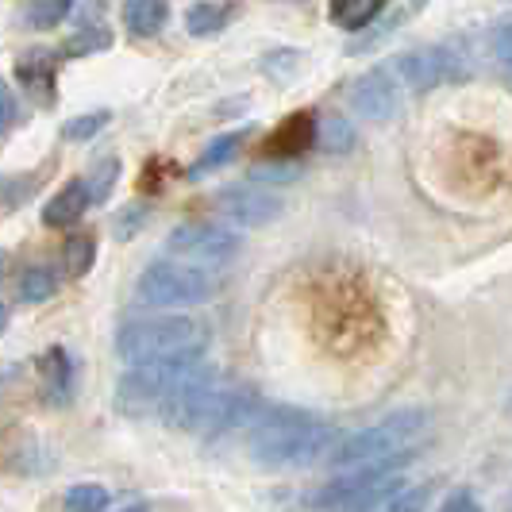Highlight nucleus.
Instances as JSON below:
<instances>
[{
    "label": "nucleus",
    "instance_id": "obj_22",
    "mask_svg": "<svg viewBox=\"0 0 512 512\" xmlns=\"http://www.w3.org/2000/svg\"><path fill=\"white\" fill-rule=\"evenodd\" d=\"M251 131L243 128V131H231V135H220L216 143H208V151L201 154V162L193 166V174L189 178H197V174H205V170H216V166H224V162H231L235 158V151L243 147V139H247Z\"/></svg>",
    "mask_w": 512,
    "mask_h": 512
},
{
    "label": "nucleus",
    "instance_id": "obj_30",
    "mask_svg": "<svg viewBox=\"0 0 512 512\" xmlns=\"http://www.w3.org/2000/svg\"><path fill=\"white\" fill-rule=\"evenodd\" d=\"M255 181H293L297 178V162L293 158H266L251 170Z\"/></svg>",
    "mask_w": 512,
    "mask_h": 512
},
{
    "label": "nucleus",
    "instance_id": "obj_17",
    "mask_svg": "<svg viewBox=\"0 0 512 512\" xmlns=\"http://www.w3.org/2000/svg\"><path fill=\"white\" fill-rule=\"evenodd\" d=\"M382 8H385V0H332L328 16H332V24L343 27V31H362V27H370L382 16Z\"/></svg>",
    "mask_w": 512,
    "mask_h": 512
},
{
    "label": "nucleus",
    "instance_id": "obj_14",
    "mask_svg": "<svg viewBox=\"0 0 512 512\" xmlns=\"http://www.w3.org/2000/svg\"><path fill=\"white\" fill-rule=\"evenodd\" d=\"M89 205H93L89 201V185L85 181H66L51 197V205L43 208V224L47 228H74Z\"/></svg>",
    "mask_w": 512,
    "mask_h": 512
},
{
    "label": "nucleus",
    "instance_id": "obj_10",
    "mask_svg": "<svg viewBox=\"0 0 512 512\" xmlns=\"http://www.w3.org/2000/svg\"><path fill=\"white\" fill-rule=\"evenodd\" d=\"M347 101L366 120H393L401 112V81L389 70H370L347 85Z\"/></svg>",
    "mask_w": 512,
    "mask_h": 512
},
{
    "label": "nucleus",
    "instance_id": "obj_1",
    "mask_svg": "<svg viewBox=\"0 0 512 512\" xmlns=\"http://www.w3.org/2000/svg\"><path fill=\"white\" fill-rule=\"evenodd\" d=\"M339 439H343L339 428L328 420H316L308 412L274 409L251 428L247 451L258 466L282 470V466H308V462L328 459Z\"/></svg>",
    "mask_w": 512,
    "mask_h": 512
},
{
    "label": "nucleus",
    "instance_id": "obj_7",
    "mask_svg": "<svg viewBox=\"0 0 512 512\" xmlns=\"http://www.w3.org/2000/svg\"><path fill=\"white\" fill-rule=\"evenodd\" d=\"M216 289L220 282L205 270H193L181 262H151L135 282V297L147 308H185L212 301Z\"/></svg>",
    "mask_w": 512,
    "mask_h": 512
},
{
    "label": "nucleus",
    "instance_id": "obj_35",
    "mask_svg": "<svg viewBox=\"0 0 512 512\" xmlns=\"http://www.w3.org/2000/svg\"><path fill=\"white\" fill-rule=\"evenodd\" d=\"M120 512H151L147 505H128V509H120Z\"/></svg>",
    "mask_w": 512,
    "mask_h": 512
},
{
    "label": "nucleus",
    "instance_id": "obj_6",
    "mask_svg": "<svg viewBox=\"0 0 512 512\" xmlns=\"http://www.w3.org/2000/svg\"><path fill=\"white\" fill-rule=\"evenodd\" d=\"M405 459H382L370 466H355L351 474L335 478L312 497L316 512H378L389 505L393 493H401V478L397 466Z\"/></svg>",
    "mask_w": 512,
    "mask_h": 512
},
{
    "label": "nucleus",
    "instance_id": "obj_4",
    "mask_svg": "<svg viewBox=\"0 0 512 512\" xmlns=\"http://www.w3.org/2000/svg\"><path fill=\"white\" fill-rule=\"evenodd\" d=\"M428 412L420 409H401L382 416L378 424L362 428L355 436H343L335 443V451L328 455L332 466L355 470V466H370L382 459H409V447L428 436Z\"/></svg>",
    "mask_w": 512,
    "mask_h": 512
},
{
    "label": "nucleus",
    "instance_id": "obj_15",
    "mask_svg": "<svg viewBox=\"0 0 512 512\" xmlns=\"http://www.w3.org/2000/svg\"><path fill=\"white\" fill-rule=\"evenodd\" d=\"M16 77L39 104L54 101V58L47 51H27L16 62Z\"/></svg>",
    "mask_w": 512,
    "mask_h": 512
},
{
    "label": "nucleus",
    "instance_id": "obj_9",
    "mask_svg": "<svg viewBox=\"0 0 512 512\" xmlns=\"http://www.w3.org/2000/svg\"><path fill=\"white\" fill-rule=\"evenodd\" d=\"M239 235L220 224H205V220H193V224H181L174 228V235L166 239V251L174 258H185L193 266H205V270H220L228 266L231 258L239 255Z\"/></svg>",
    "mask_w": 512,
    "mask_h": 512
},
{
    "label": "nucleus",
    "instance_id": "obj_31",
    "mask_svg": "<svg viewBox=\"0 0 512 512\" xmlns=\"http://www.w3.org/2000/svg\"><path fill=\"white\" fill-rule=\"evenodd\" d=\"M16 116H20V104H16V97H12V89L0 81V135L16 124Z\"/></svg>",
    "mask_w": 512,
    "mask_h": 512
},
{
    "label": "nucleus",
    "instance_id": "obj_12",
    "mask_svg": "<svg viewBox=\"0 0 512 512\" xmlns=\"http://www.w3.org/2000/svg\"><path fill=\"white\" fill-rule=\"evenodd\" d=\"M39 378H43V397H47V405H54V409L70 405V397H74V359H70L66 347L43 351V359H39Z\"/></svg>",
    "mask_w": 512,
    "mask_h": 512
},
{
    "label": "nucleus",
    "instance_id": "obj_26",
    "mask_svg": "<svg viewBox=\"0 0 512 512\" xmlns=\"http://www.w3.org/2000/svg\"><path fill=\"white\" fill-rule=\"evenodd\" d=\"M108 124H112V112H85V116H74V120L62 124V139H66V143H89V139L101 135Z\"/></svg>",
    "mask_w": 512,
    "mask_h": 512
},
{
    "label": "nucleus",
    "instance_id": "obj_8",
    "mask_svg": "<svg viewBox=\"0 0 512 512\" xmlns=\"http://www.w3.org/2000/svg\"><path fill=\"white\" fill-rule=\"evenodd\" d=\"M385 70L401 81V89L409 85V89H420V93L451 85V81H462V77L470 74L466 58L459 51H451V47H420V51L397 54Z\"/></svg>",
    "mask_w": 512,
    "mask_h": 512
},
{
    "label": "nucleus",
    "instance_id": "obj_27",
    "mask_svg": "<svg viewBox=\"0 0 512 512\" xmlns=\"http://www.w3.org/2000/svg\"><path fill=\"white\" fill-rule=\"evenodd\" d=\"M112 47V35L104 31V27H85V31H77L74 39L62 47V54H97V51H108Z\"/></svg>",
    "mask_w": 512,
    "mask_h": 512
},
{
    "label": "nucleus",
    "instance_id": "obj_20",
    "mask_svg": "<svg viewBox=\"0 0 512 512\" xmlns=\"http://www.w3.org/2000/svg\"><path fill=\"white\" fill-rule=\"evenodd\" d=\"M316 143L328 154H347L355 147V128L347 116H324L316 120Z\"/></svg>",
    "mask_w": 512,
    "mask_h": 512
},
{
    "label": "nucleus",
    "instance_id": "obj_21",
    "mask_svg": "<svg viewBox=\"0 0 512 512\" xmlns=\"http://www.w3.org/2000/svg\"><path fill=\"white\" fill-rule=\"evenodd\" d=\"M70 12H74V0H27L24 4V20H27V27H35V31H51V27L62 24Z\"/></svg>",
    "mask_w": 512,
    "mask_h": 512
},
{
    "label": "nucleus",
    "instance_id": "obj_16",
    "mask_svg": "<svg viewBox=\"0 0 512 512\" xmlns=\"http://www.w3.org/2000/svg\"><path fill=\"white\" fill-rule=\"evenodd\" d=\"M170 20V4L166 0H128L124 4V27L135 39H151Z\"/></svg>",
    "mask_w": 512,
    "mask_h": 512
},
{
    "label": "nucleus",
    "instance_id": "obj_25",
    "mask_svg": "<svg viewBox=\"0 0 512 512\" xmlns=\"http://www.w3.org/2000/svg\"><path fill=\"white\" fill-rule=\"evenodd\" d=\"M62 509L66 512H104L108 509V489L93 486V482L70 486L66 489V497H62Z\"/></svg>",
    "mask_w": 512,
    "mask_h": 512
},
{
    "label": "nucleus",
    "instance_id": "obj_5",
    "mask_svg": "<svg viewBox=\"0 0 512 512\" xmlns=\"http://www.w3.org/2000/svg\"><path fill=\"white\" fill-rule=\"evenodd\" d=\"M208 366L201 355H178V359L166 362H143V366H131L128 374L116 385V409L128 412V416H147L158 412L174 389H181L185 382H193L197 374H205Z\"/></svg>",
    "mask_w": 512,
    "mask_h": 512
},
{
    "label": "nucleus",
    "instance_id": "obj_18",
    "mask_svg": "<svg viewBox=\"0 0 512 512\" xmlns=\"http://www.w3.org/2000/svg\"><path fill=\"white\" fill-rule=\"evenodd\" d=\"M228 20H231V8L224 0H197V4L185 12V31L197 35V39H205V35L224 31Z\"/></svg>",
    "mask_w": 512,
    "mask_h": 512
},
{
    "label": "nucleus",
    "instance_id": "obj_11",
    "mask_svg": "<svg viewBox=\"0 0 512 512\" xmlns=\"http://www.w3.org/2000/svg\"><path fill=\"white\" fill-rule=\"evenodd\" d=\"M216 208L239 228H262V224H274L282 216V201L262 193L258 185H228V189H220Z\"/></svg>",
    "mask_w": 512,
    "mask_h": 512
},
{
    "label": "nucleus",
    "instance_id": "obj_28",
    "mask_svg": "<svg viewBox=\"0 0 512 512\" xmlns=\"http://www.w3.org/2000/svg\"><path fill=\"white\" fill-rule=\"evenodd\" d=\"M489 51H493V58L505 70H512V16H501L493 24V31H489Z\"/></svg>",
    "mask_w": 512,
    "mask_h": 512
},
{
    "label": "nucleus",
    "instance_id": "obj_32",
    "mask_svg": "<svg viewBox=\"0 0 512 512\" xmlns=\"http://www.w3.org/2000/svg\"><path fill=\"white\" fill-rule=\"evenodd\" d=\"M143 220H147V205H131L128 212L116 220V235H120V239H131V231L139 228Z\"/></svg>",
    "mask_w": 512,
    "mask_h": 512
},
{
    "label": "nucleus",
    "instance_id": "obj_34",
    "mask_svg": "<svg viewBox=\"0 0 512 512\" xmlns=\"http://www.w3.org/2000/svg\"><path fill=\"white\" fill-rule=\"evenodd\" d=\"M4 328H8V308L0 305V335H4Z\"/></svg>",
    "mask_w": 512,
    "mask_h": 512
},
{
    "label": "nucleus",
    "instance_id": "obj_36",
    "mask_svg": "<svg viewBox=\"0 0 512 512\" xmlns=\"http://www.w3.org/2000/svg\"><path fill=\"white\" fill-rule=\"evenodd\" d=\"M0 274H4V255H0Z\"/></svg>",
    "mask_w": 512,
    "mask_h": 512
},
{
    "label": "nucleus",
    "instance_id": "obj_29",
    "mask_svg": "<svg viewBox=\"0 0 512 512\" xmlns=\"http://www.w3.org/2000/svg\"><path fill=\"white\" fill-rule=\"evenodd\" d=\"M428 501H432V486H412V489L393 493L389 505H385V512H424L428 509Z\"/></svg>",
    "mask_w": 512,
    "mask_h": 512
},
{
    "label": "nucleus",
    "instance_id": "obj_13",
    "mask_svg": "<svg viewBox=\"0 0 512 512\" xmlns=\"http://www.w3.org/2000/svg\"><path fill=\"white\" fill-rule=\"evenodd\" d=\"M312 143H316V116H312V112H297V116H289V120H282L278 128L270 131L266 154H270V158H293V162H297V154L308 151Z\"/></svg>",
    "mask_w": 512,
    "mask_h": 512
},
{
    "label": "nucleus",
    "instance_id": "obj_2",
    "mask_svg": "<svg viewBox=\"0 0 512 512\" xmlns=\"http://www.w3.org/2000/svg\"><path fill=\"white\" fill-rule=\"evenodd\" d=\"M158 416L170 428H181V432L220 436V432H231V428L255 420L258 397L247 393V389H224V385H216L212 382V370H205L193 382L174 389V397L158 409Z\"/></svg>",
    "mask_w": 512,
    "mask_h": 512
},
{
    "label": "nucleus",
    "instance_id": "obj_3",
    "mask_svg": "<svg viewBox=\"0 0 512 512\" xmlns=\"http://www.w3.org/2000/svg\"><path fill=\"white\" fill-rule=\"evenodd\" d=\"M208 332L189 316H151V320H128L116 332V355L128 366L143 362H166L178 355H205Z\"/></svg>",
    "mask_w": 512,
    "mask_h": 512
},
{
    "label": "nucleus",
    "instance_id": "obj_24",
    "mask_svg": "<svg viewBox=\"0 0 512 512\" xmlns=\"http://www.w3.org/2000/svg\"><path fill=\"white\" fill-rule=\"evenodd\" d=\"M116 181H120V158H101L93 170H89V201L93 205H104L108 197H112V189H116Z\"/></svg>",
    "mask_w": 512,
    "mask_h": 512
},
{
    "label": "nucleus",
    "instance_id": "obj_19",
    "mask_svg": "<svg viewBox=\"0 0 512 512\" xmlns=\"http://www.w3.org/2000/svg\"><path fill=\"white\" fill-rule=\"evenodd\" d=\"M93 258H97V239H93L89 231L66 239V247H62V266H66L70 278H85V274L93 270Z\"/></svg>",
    "mask_w": 512,
    "mask_h": 512
},
{
    "label": "nucleus",
    "instance_id": "obj_33",
    "mask_svg": "<svg viewBox=\"0 0 512 512\" xmlns=\"http://www.w3.org/2000/svg\"><path fill=\"white\" fill-rule=\"evenodd\" d=\"M439 512H482V505L474 501V493L459 489V493H451V497L443 501V509H439Z\"/></svg>",
    "mask_w": 512,
    "mask_h": 512
},
{
    "label": "nucleus",
    "instance_id": "obj_23",
    "mask_svg": "<svg viewBox=\"0 0 512 512\" xmlns=\"http://www.w3.org/2000/svg\"><path fill=\"white\" fill-rule=\"evenodd\" d=\"M54 289H58V278H54L51 266H27L20 274V297L27 305H39V301H51Z\"/></svg>",
    "mask_w": 512,
    "mask_h": 512
}]
</instances>
